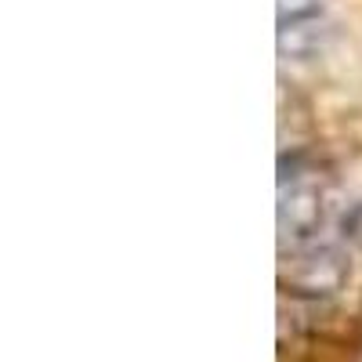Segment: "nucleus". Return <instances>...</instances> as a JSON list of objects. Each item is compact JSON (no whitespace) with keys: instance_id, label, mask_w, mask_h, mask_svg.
<instances>
[{"instance_id":"3","label":"nucleus","mask_w":362,"mask_h":362,"mask_svg":"<svg viewBox=\"0 0 362 362\" xmlns=\"http://www.w3.org/2000/svg\"><path fill=\"white\" fill-rule=\"evenodd\" d=\"M319 15H322V0H276L279 29H293V25L315 22Z\"/></svg>"},{"instance_id":"1","label":"nucleus","mask_w":362,"mask_h":362,"mask_svg":"<svg viewBox=\"0 0 362 362\" xmlns=\"http://www.w3.org/2000/svg\"><path fill=\"white\" fill-rule=\"evenodd\" d=\"M351 276V268L337 247H312L290 257V286L308 297H326L337 293Z\"/></svg>"},{"instance_id":"2","label":"nucleus","mask_w":362,"mask_h":362,"mask_svg":"<svg viewBox=\"0 0 362 362\" xmlns=\"http://www.w3.org/2000/svg\"><path fill=\"white\" fill-rule=\"evenodd\" d=\"M279 239L286 247H300L322 228L326 206H322V192L315 185H300V181H290V185H279Z\"/></svg>"},{"instance_id":"4","label":"nucleus","mask_w":362,"mask_h":362,"mask_svg":"<svg viewBox=\"0 0 362 362\" xmlns=\"http://www.w3.org/2000/svg\"><path fill=\"white\" fill-rule=\"evenodd\" d=\"M341 235L348 243H358L362 247V199L348 203V210L341 214Z\"/></svg>"}]
</instances>
